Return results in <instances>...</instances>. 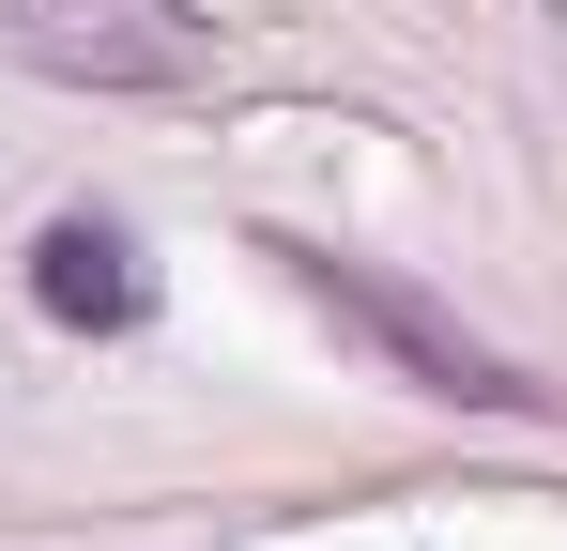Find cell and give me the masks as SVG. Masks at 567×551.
<instances>
[{
  "label": "cell",
  "instance_id": "3",
  "mask_svg": "<svg viewBox=\"0 0 567 551\" xmlns=\"http://www.w3.org/2000/svg\"><path fill=\"white\" fill-rule=\"evenodd\" d=\"M31 306H47L62 337H138V322H154L138 230H123V215H47V230H31Z\"/></svg>",
  "mask_w": 567,
  "mask_h": 551
},
{
  "label": "cell",
  "instance_id": "1",
  "mask_svg": "<svg viewBox=\"0 0 567 551\" xmlns=\"http://www.w3.org/2000/svg\"><path fill=\"white\" fill-rule=\"evenodd\" d=\"M277 261H291V291H307V306H338V322H353L369 353H399L414 383H430V398H461V414H537V383H522V367L491 353V337H475L461 306H430L414 276H383V261H338V246H277Z\"/></svg>",
  "mask_w": 567,
  "mask_h": 551
},
{
  "label": "cell",
  "instance_id": "2",
  "mask_svg": "<svg viewBox=\"0 0 567 551\" xmlns=\"http://www.w3.org/2000/svg\"><path fill=\"white\" fill-rule=\"evenodd\" d=\"M0 46L31 77H78V92H185V77H215V15H185V0H0Z\"/></svg>",
  "mask_w": 567,
  "mask_h": 551
}]
</instances>
